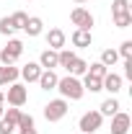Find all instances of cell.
<instances>
[{
  "instance_id": "5b68a950",
  "label": "cell",
  "mask_w": 132,
  "mask_h": 134,
  "mask_svg": "<svg viewBox=\"0 0 132 134\" xmlns=\"http://www.w3.org/2000/svg\"><path fill=\"white\" fill-rule=\"evenodd\" d=\"M70 21H73V26H75V29H83V31H91V26L96 23V21H93V16H91L85 8H80V5L70 13Z\"/></svg>"
},
{
  "instance_id": "3957f363",
  "label": "cell",
  "mask_w": 132,
  "mask_h": 134,
  "mask_svg": "<svg viewBox=\"0 0 132 134\" xmlns=\"http://www.w3.org/2000/svg\"><path fill=\"white\" fill-rule=\"evenodd\" d=\"M101 124H104V116L99 111H85L78 121V129H80V134H96L101 129Z\"/></svg>"
},
{
  "instance_id": "e0dca14e",
  "label": "cell",
  "mask_w": 132,
  "mask_h": 134,
  "mask_svg": "<svg viewBox=\"0 0 132 134\" xmlns=\"http://www.w3.org/2000/svg\"><path fill=\"white\" fill-rule=\"evenodd\" d=\"M3 52H5V54H11L13 59H18V57L23 54V41H18V39H8V44L3 47Z\"/></svg>"
},
{
  "instance_id": "ba28073f",
  "label": "cell",
  "mask_w": 132,
  "mask_h": 134,
  "mask_svg": "<svg viewBox=\"0 0 132 134\" xmlns=\"http://www.w3.org/2000/svg\"><path fill=\"white\" fill-rule=\"evenodd\" d=\"M65 41H67V36L62 29H49V34H47V47L54 52H60V49H65Z\"/></svg>"
},
{
  "instance_id": "2e32d148",
  "label": "cell",
  "mask_w": 132,
  "mask_h": 134,
  "mask_svg": "<svg viewBox=\"0 0 132 134\" xmlns=\"http://www.w3.org/2000/svg\"><path fill=\"white\" fill-rule=\"evenodd\" d=\"M67 72H70L73 77H80V75H85V72H88V62H85V59H80V57H75V59L70 62V67H67Z\"/></svg>"
},
{
  "instance_id": "f546056e",
  "label": "cell",
  "mask_w": 132,
  "mask_h": 134,
  "mask_svg": "<svg viewBox=\"0 0 132 134\" xmlns=\"http://www.w3.org/2000/svg\"><path fill=\"white\" fill-rule=\"evenodd\" d=\"M124 77L132 80V59H124Z\"/></svg>"
},
{
  "instance_id": "4fadbf2b",
  "label": "cell",
  "mask_w": 132,
  "mask_h": 134,
  "mask_svg": "<svg viewBox=\"0 0 132 134\" xmlns=\"http://www.w3.org/2000/svg\"><path fill=\"white\" fill-rule=\"evenodd\" d=\"M39 67H42V70H54V67H57V52L54 49H44L39 54Z\"/></svg>"
},
{
  "instance_id": "ffe728a7",
  "label": "cell",
  "mask_w": 132,
  "mask_h": 134,
  "mask_svg": "<svg viewBox=\"0 0 132 134\" xmlns=\"http://www.w3.org/2000/svg\"><path fill=\"white\" fill-rule=\"evenodd\" d=\"M116 59H119L116 49H104V52H101V59H99V62H101L104 67H114V65H116Z\"/></svg>"
},
{
  "instance_id": "4dcf8cb0",
  "label": "cell",
  "mask_w": 132,
  "mask_h": 134,
  "mask_svg": "<svg viewBox=\"0 0 132 134\" xmlns=\"http://www.w3.org/2000/svg\"><path fill=\"white\" fill-rule=\"evenodd\" d=\"M18 134H36V126H29V129H18Z\"/></svg>"
},
{
  "instance_id": "44dd1931",
  "label": "cell",
  "mask_w": 132,
  "mask_h": 134,
  "mask_svg": "<svg viewBox=\"0 0 132 134\" xmlns=\"http://www.w3.org/2000/svg\"><path fill=\"white\" fill-rule=\"evenodd\" d=\"M11 18V23H13V29H23V26H26V21H29V16H26V13H23V10H16V13H13V16H8Z\"/></svg>"
},
{
  "instance_id": "8992f818",
  "label": "cell",
  "mask_w": 132,
  "mask_h": 134,
  "mask_svg": "<svg viewBox=\"0 0 132 134\" xmlns=\"http://www.w3.org/2000/svg\"><path fill=\"white\" fill-rule=\"evenodd\" d=\"M122 83H124V77L109 70V72H106V75L101 77V90H106L109 96H116V93L122 90Z\"/></svg>"
},
{
  "instance_id": "7c38bea8",
  "label": "cell",
  "mask_w": 132,
  "mask_h": 134,
  "mask_svg": "<svg viewBox=\"0 0 132 134\" xmlns=\"http://www.w3.org/2000/svg\"><path fill=\"white\" fill-rule=\"evenodd\" d=\"M39 75H42V67H39V62H29V65L21 67V77H23L26 83H36V80H39Z\"/></svg>"
},
{
  "instance_id": "cb8c5ba5",
  "label": "cell",
  "mask_w": 132,
  "mask_h": 134,
  "mask_svg": "<svg viewBox=\"0 0 132 134\" xmlns=\"http://www.w3.org/2000/svg\"><path fill=\"white\" fill-rule=\"evenodd\" d=\"M109 72V67H104L101 62H93V65H88V75H93V77H104Z\"/></svg>"
},
{
  "instance_id": "7402d4cb",
  "label": "cell",
  "mask_w": 132,
  "mask_h": 134,
  "mask_svg": "<svg viewBox=\"0 0 132 134\" xmlns=\"http://www.w3.org/2000/svg\"><path fill=\"white\" fill-rule=\"evenodd\" d=\"M122 13H132L127 0H114L111 3V16H122Z\"/></svg>"
},
{
  "instance_id": "9a60e30c",
  "label": "cell",
  "mask_w": 132,
  "mask_h": 134,
  "mask_svg": "<svg viewBox=\"0 0 132 134\" xmlns=\"http://www.w3.org/2000/svg\"><path fill=\"white\" fill-rule=\"evenodd\" d=\"M23 31L29 34V36H42V31H44V21H42L39 16H31L29 21H26Z\"/></svg>"
},
{
  "instance_id": "9c48e42d",
  "label": "cell",
  "mask_w": 132,
  "mask_h": 134,
  "mask_svg": "<svg viewBox=\"0 0 132 134\" xmlns=\"http://www.w3.org/2000/svg\"><path fill=\"white\" fill-rule=\"evenodd\" d=\"M21 77V70L13 65H0V85H11Z\"/></svg>"
},
{
  "instance_id": "4316f807",
  "label": "cell",
  "mask_w": 132,
  "mask_h": 134,
  "mask_svg": "<svg viewBox=\"0 0 132 134\" xmlns=\"http://www.w3.org/2000/svg\"><path fill=\"white\" fill-rule=\"evenodd\" d=\"M13 31H16V29H13L11 18H8V16H5V18H0V34H3V36H13Z\"/></svg>"
},
{
  "instance_id": "5bb4252c",
  "label": "cell",
  "mask_w": 132,
  "mask_h": 134,
  "mask_svg": "<svg viewBox=\"0 0 132 134\" xmlns=\"http://www.w3.org/2000/svg\"><path fill=\"white\" fill-rule=\"evenodd\" d=\"M119 108H122V106H119L116 96H109V98H106V100H104V103L99 106V114H101V116H114Z\"/></svg>"
},
{
  "instance_id": "8fae6325",
  "label": "cell",
  "mask_w": 132,
  "mask_h": 134,
  "mask_svg": "<svg viewBox=\"0 0 132 134\" xmlns=\"http://www.w3.org/2000/svg\"><path fill=\"white\" fill-rule=\"evenodd\" d=\"M57 80H60V77H57L54 70H42V75H39L36 83H39L42 90H54V88H57Z\"/></svg>"
},
{
  "instance_id": "d6986e66",
  "label": "cell",
  "mask_w": 132,
  "mask_h": 134,
  "mask_svg": "<svg viewBox=\"0 0 132 134\" xmlns=\"http://www.w3.org/2000/svg\"><path fill=\"white\" fill-rule=\"evenodd\" d=\"M75 57H78V54H75L73 49H60V52H57V67H65V70H67Z\"/></svg>"
},
{
  "instance_id": "603a6c76",
  "label": "cell",
  "mask_w": 132,
  "mask_h": 134,
  "mask_svg": "<svg viewBox=\"0 0 132 134\" xmlns=\"http://www.w3.org/2000/svg\"><path fill=\"white\" fill-rule=\"evenodd\" d=\"M114 26H116V29H130V26H132V13L114 16Z\"/></svg>"
},
{
  "instance_id": "30bf717a",
  "label": "cell",
  "mask_w": 132,
  "mask_h": 134,
  "mask_svg": "<svg viewBox=\"0 0 132 134\" xmlns=\"http://www.w3.org/2000/svg\"><path fill=\"white\" fill-rule=\"evenodd\" d=\"M70 41H73V47H78V49H88V47H91V41H93V36H91V31L75 29L73 36H70Z\"/></svg>"
},
{
  "instance_id": "6da1fadb",
  "label": "cell",
  "mask_w": 132,
  "mask_h": 134,
  "mask_svg": "<svg viewBox=\"0 0 132 134\" xmlns=\"http://www.w3.org/2000/svg\"><path fill=\"white\" fill-rule=\"evenodd\" d=\"M54 90H60V96H62L65 100H80L83 96H85V90H83V83L78 80V77H73V75H67V77H60Z\"/></svg>"
},
{
  "instance_id": "f1b7e54d",
  "label": "cell",
  "mask_w": 132,
  "mask_h": 134,
  "mask_svg": "<svg viewBox=\"0 0 132 134\" xmlns=\"http://www.w3.org/2000/svg\"><path fill=\"white\" fill-rule=\"evenodd\" d=\"M13 132H16V124H11L8 119L0 116V134H13Z\"/></svg>"
},
{
  "instance_id": "d4e9b609",
  "label": "cell",
  "mask_w": 132,
  "mask_h": 134,
  "mask_svg": "<svg viewBox=\"0 0 132 134\" xmlns=\"http://www.w3.org/2000/svg\"><path fill=\"white\" fill-rule=\"evenodd\" d=\"M3 119H8L11 124H16V126H18V119H21V108H16V106H11L8 111H3Z\"/></svg>"
},
{
  "instance_id": "52a82bcc",
  "label": "cell",
  "mask_w": 132,
  "mask_h": 134,
  "mask_svg": "<svg viewBox=\"0 0 132 134\" xmlns=\"http://www.w3.org/2000/svg\"><path fill=\"white\" fill-rule=\"evenodd\" d=\"M132 126V119L130 114H124V111H116L114 116H111V134H127Z\"/></svg>"
},
{
  "instance_id": "83f0119b",
  "label": "cell",
  "mask_w": 132,
  "mask_h": 134,
  "mask_svg": "<svg viewBox=\"0 0 132 134\" xmlns=\"http://www.w3.org/2000/svg\"><path fill=\"white\" fill-rule=\"evenodd\" d=\"M29 126H34V116H31V114H21L16 129H29Z\"/></svg>"
},
{
  "instance_id": "836d02e7",
  "label": "cell",
  "mask_w": 132,
  "mask_h": 134,
  "mask_svg": "<svg viewBox=\"0 0 132 134\" xmlns=\"http://www.w3.org/2000/svg\"><path fill=\"white\" fill-rule=\"evenodd\" d=\"M3 111H5V108H3V106H0V116H3Z\"/></svg>"
},
{
  "instance_id": "7a4b0ae2",
  "label": "cell",
  "mask_w": 132,
  "mask_h": 134,
  "mask_svg": "<svg viewBox=\"0 0 132 134\" xmlns=\"http://www.w3.org/2000/svg\"><path fill=\"white\" fill-rule=\"evenodd\" d=\"M67 108H70V106H67L65 98H54V100H49V103L44 106V119L52 121V124H54V121H62V119L67 116Z\"/></svg>"
},
{
  "instance_id": "d6a6232c",
  "label": "cell",
  "mask_w": 132,
  "mask_h": 134,
  "mask_svg": "<svg viewBox=\"0 0 132 134\" xmlns=\"http://www.w3.org/2000/svg\"><path fill=\"white\" fill-rule=\"evenodd\" d=\"M75 3H78V5H83V3H85V0H75Z\"/></svg>"
},
{
  "instance_id": "277c9868",
  "label": "cell",
  "mask_w": 132,
  "mask_h": 134,
  "mask_svg": "<svg viewBox=\"0 0 132 134\" xmlns=\"http://www.w3.org/2000/svg\"><path fill=\"white\" fill-rule=\"evenodd\" d=\"M26 100H29V90H26V85H21V83H11V85H8V93H5V103H8V106L21 108Z\"/></svg>"
},
{
  "instance_id": "484cf974",
  "label": "cell",
  "mask_w": 132,
  "mask_h": 134,
  "mask_svg": "<svg viewBox=\"0 0 132 134\" xmlns=\"http://www.w3.org/2000/svg\"><path fill=\"white\" fill-rule=\"evenodd\" d=\"M116 54L122 57V59H132V41L127 39V41H122V47L116 49Z\"/></svg>"
},
{
  "instance_id": "1f68e13d",
  "label": "cell",
  "mask_w": 132,
  "mask_h": 134,
  "mask_svg": "<svg viewBox=\"0 0 132 134\" xmlns=\"http://www.w3.org/2000/svg\"><path fill=\"white\" fill-rule=\"evenodd\" d=\"M0 106H5V93H0Z\"/></svg>"
},
{
  "instance_id": "ac0fdd59",
  "label": "cell",
  "mask_w": 132,
  "mask_h": 134,
  "mask_svg": "<svg viewBox=\"0 0 132 134\" xmlns=\"http://www.w3.org/2000/svg\"><path fill=\"white\" fill-rule=\"evenodd\" d=\"M83 90L88 93H101V77H93V75H83Z\"/></svg>"
}]
</instances>
